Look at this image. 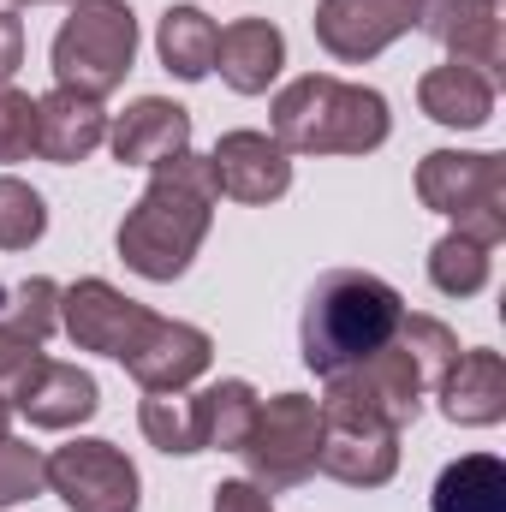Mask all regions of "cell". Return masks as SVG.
<instances>
[{
	"label": "cell",
	"mask_w": 506,
	"mask_h": 512,
	"mask_svg": "<svg viewBox=\"0 0 506 512\" xmlns=\"http://www.w3.org/2000/svg\"><path fill=\"white\" fill-rule=\"evenodd\" d=\"M120 364L131 370V382L143 387V393H179V387H191L209 364H215V340H209L203 328H191V322L149 316L143 340L131 346Z\"/></svg>",
	"instance_id": "cell-12"
},
{
	"label": "cell",
	"mask_w": 506,
	"mask_h": 512,
	"mask_svg": "<svg viewBox=\"0 0 506 512\" xmlns=\"http://www.w3.org/2000/svg\"><path fill=\"white\" fill-rule=\"evenodd\" d=\"M417 24L471 72H483L489 84L506 78V36H501V6L495 0H423Z\"/></svg>",
	"instance_id": "cell-11"
},
{
	"label": "cell",
	"mask_w": 506,
	"mask_h": 512,
	"mask_svg": "<svg viewBox=\"0 0 506 512\" xmlns=\"http://www.w3.org/2000/svg\"><path fill=\"white\" fill-rule=\"evenodd\" d=\"M36 155V102L24 90H0V161H30Z\"/></svg>",
	"instance_id": "cell-29"
},
{
	"label": "cell",
	"mask_w": 506,
	"mask_h": 512,
	"mask_svg": "<svg viewBox=\"0 0 506 512\" xmlns=\"http://www.w3.org/2000/svg\"><path fill=\"white\" fill-rule=\"evenodd\" d=\"M405 316V298L364 274V268H334L310 286L304 298V322H298V352L316 376H334V370H352L364 364L370 352H381L393 340Z\"/></svg>",
	"instance_id": "cell-3"
},
{
	"label": "cell",
	"mask_w": 506,
	"mask_h": 512,
	"mask_svg": "<svg viewBox=\"0 0 506 512\" xmlns=\"http://www.w3.org/2000/svg\"><path fill=\"white\" fill-rule=\"evenodd\" d=\"M417 108L435 120V126H453V131H477L495 120V84L459 60L447 66H429L417 78Z\"/></svg>",
	"instance_id": "cell-20"
},
{
	"label": "cell",
	"mask_w": 506,
	"mask_h": 512,
	"mask_svg": "<svg viewBox=\"0 0 506 512\" xmlns=\"http://www.w3.org/2000/svg\"><path fill=\"white\" fill-rule=\"evenodd\" d=\"M215 66H221V78L239 96H262L280 78V66H286V36L268 18H233L215 36Z\"/></svg>",
	"instance_id": "cell-19"
},
{
	"label": "cell",
	"mask_w": 506,
	"mask_h": 512,
	"mask_svg": "<svg viewBox=\"0 0 506 512\" xmlns=\"http://www.w3.org/2000/svg\"><path fill=\"white\" fill-rule=\"evenodd\" d=\"M417 197L423 209L447 215L453 233L477 245L506 239V155L495 149H435L417 161Z\"/></svg>",
	"instance_id": "cell-6"
},
{
	"label": "cell",
	"mask_w": 506,
	"mask_h": 512,
	"mask_svg": "<svg viewBox=\"0 0 506 512\" xmlns=\"http://www.w3.org/2000/svg\"><path fill=\"white\" fill-rule=\"evenodd\" d=\"M316 471H328L346 489H381L399 471V435L393 429H352V423H322Z\"/></svg>",
	"instance_id": "cell-18"
},
{
	"label": "cell",
	"mask_w": 506,
	"mask_h": 512,
	"mask_svg": "<svg viewBox=\"0 0 506 512\" xmlns=\"http://www.w3.org/2000/svg\"><path fill=\"white\" fill-rule=\"evenodd\" d=\"M18 6H48V0H18Z\"/></svg>",
	"instance_id": "cell-33"
},
{
	"label": "cell",
	"mask_w": 506,
	"mask_h": 512,
	"mask_svg": "<svg viewBox=\"0 0 506 512\" xmlns=\"http://www.w3.org/2000/svg\"><path fill=\"white\" fill-rule=\"evenodd\" d=\"M459 358V334L435 316H399L393 340L370 352L352 370L322 376V423H352V429H405L417 423L423 399L441 387L447 364Z\"/></svg>",
	"instance_id": "cell-1"
},
{
	"label": "cell",
	"mask_w": 506,
	"mask_h": 512,
	"mask_svg": "<svg viewBox=\"0 0 506 512\" xmlns=\"http://www.w3.org/2000/svg\"><path fill=\"white\" fill-rule=\"evenodd\" d=\"M417 6L423 0H316V42L346 60V66H364L376 60L381 48H393L411 24H417Z\"/></svg>",
	"instance_id": "cell-10"
},
{
	"label": "cell",
	"mask_w": 506,
	"mask_h": 512,
	"mask_svg": "<svg viewBox=\"0 0 506 512\" xmlns=\"http://www.w3.org/2000/svg\"><path fill=\"white\" fill-rule=\"evenodd\" d=\"M48 233V203L24 179L0 173V251H30Z\"/></svg>",
	"instance_id": "cell-27"
},
{
	"label": "cell",
	"mask_w": 506,
	"mask_h": 512,
	"mask_svg": "<svg viewBox=\"0 0 506 512\" xmlns=\"http://www.w3.org/2000/svg\"><path fill=\"white\" fill-rule=\"evenodd\" d=\"M215 36H221V24L203 6H167L161 30H155V54H161V66L173 78L197 84V78L215 72Z\"/></svg>",
	"instance_id": "cell-21"
},
{
	"label": "cell",
	"mask_w": 506,
	"mask_h": 512,
	"mask_svg": "<svg viewBox=\"0 0 506 512\" xmlns=\"http://www.w3.org/2000/svg\"><path fill=\"white\" fill-rule=\"evenodd\" d=\"M215 203H221V185H215L209 155L179 149V155L155 161L143 197L120 221V239H114L120 262L143 280H179L191 268V256L203 251V239H209Z\"/></svg>",
	"instance_id": "cell-2"
},
{
	"label": "cell",
	"mask_w": 506,
	"mask_h": 512,
	"mask_svg": "<svg viewBox=\"0 0 506 512\" xmlns=\"http://www.w3.org/2000/svg\"><path fill=\"white\" fill-rule=\"evenodd\" d=\"M215 512H274V501H268V489H262V483L233 477V483H221V489H215Z\"/></svg>",
	"instance_id": "cell-30"
},
{
	"label": "cell",
	"mask_w": 506,
	"mask_h": 512,
	"mask_svg": "<svg viewBox=\"0 0 506 512\" xmlns=\"http://www.w3.org/2000/svg\"><path fill=\"white\" fill-rule=\"evenodd\" d=\"M256 387L251 382H215L197 393V423H203V453L215 447V453H239L245 447V435H251L256 423Z\"/></svg>",
	"instance_id": "cell-24"
},
{
	"label": "cell",
	"mask_w": 506,
	"mask_h": 512,
	"mask_svg": "<svg viewBox=\"0 0 506 512\" xmlns=\"http://www.w3.org/2000/svg\"><path fill=\"white\" fill-rule=\"evenodd\" d=\"M435 393H441L447 423H459V429H489V423L506 417V358L495 346H471V352H459V358L447 364V376H441Z\"/></svg>",
	"instance_id": "cell-15"
},
{
	"label": "cell",
	"mask_w": 506,
	"mask_h": 512,
	"mask_svg": "<svg viewBox=\"0 0 506 512\" xmlns=\"http://www.w3.org/2000/svg\"><path fill=\"white\" fill-rule=\"evenodd\" d=\"M149 316H155V310H143L137 298H126L120 286H108V280H96V274H90V280L60 286V328L72 334V346H78V352L126 358L131 346L143 340Z\"/></svg>",
	"instance_id": "cell-9"
},
{
	"label": "cell",
	"mask_w": 506,
	"mask_h": 512,
	"mask_svg": "<svg viewBox=\"0 0 506 512\" xmlns=\"http://www.w3.org/2000/svg\"><path fill=\"white\" fill-rule=\"evenodd\" d=\"M274 143L286 155H370L387 143L393 114L370 84H346L328 72H304L274 96Z\"/></svg>",
	"instance_id": "cell-4"
},
{
	"label": "cell",
	"mask_w": 506,
	"mask_h": 512,
	"mask_svg": "<svg viewBox=\"0 0 506 512\" xmlns=\"http://www.w3.org/2000/svg\"><path fill=\"white\" fill-rule=\"evenodd\" d=\"M137 423H143V435H149V447H161V453H203V423H197V393H149L143 399V411H137Z\"/></svg>",
	"instance_id": "cell-25"
},
{
	"label": "cell",
	"mask_w": 506,
	"mask_h": 512,
	"mask_svg": "<svg viewBox=\"0 0 506 512\" xmlns=\"http://www.w3.org/2000/svg\"><path fill=\"white\" fill-rule=\"evenodd\" d=\"M48 489V459L18 441V435H0V507H18V501H36Z\"/></svg>",
	"instance_id": "cell-28"
},
{
	"label": "cell",
	"mask_w": 506,
	"mask_h": 512,
	"mask_svg": "<svg viewBox=\"0 0 506 512\" xmlns=\"http://www.w3.org/2000/svg\"><path fill=\"white\" fill-rule=\"evenodd\" d=\"M54 328H60V286L48 274H30V280L0 286V340L42 346Z\"/></svg>",
	"instance_id": "cell-23"
},
{
	"label": "cell",
	"mask_w": 506,
	"mask_h": 512,
	"mask_svg": "<svg viewBox=\"0 0 506 512\" xmlns=\"http://www.w3.org/2000/svg\"><path fill=\"white\" fill-rule=\"evenodd\" d=\"M18 66H24V18L0 12V90L18 78Z\"/></svg>",
	"instance_id": "cell-31"
},
{
	"label": "cell",
	"mask_w": 506,
	"mask_h": 512,
	"mask_svg": "<svg viewBox=\"0 0 506 512\" xmlns=\"http://www.w3.org/2000/svg\"><path fill=\"white\" fill-rule=\"evenodd\" d=\"M48 489L72 512H137L143 483L114 441H66L48 453Z\"/></svg>",
	"instance_id": "cell-8"
},
{
	"label": "cell",
	"mask_w": 506,
	"mask_h": 512,
	"mask_svg": "<svg viewBox=\"0 0 506 512\" xmlns=\"http://www.w3.org/2000/svg\"><path fill=\"white\" fill-rule=\"evenodd\" d=\"M108 143H114L120 167H155V161L191 149V114L179 102H167V96H137L108 126Z\"/></svg>",
	"instance_id": "cell-17"
},
{
	"label": "cell",
	"mask_w": 506,
	"mask_h": 512,
	"mask_svg": "<svg viewBox=\"0 0 506 512\" xmlns=\"http://www.w3.org/2000/svg\"><path fill=\"white\" fill-rule=\"evenodd\" d=\"M12 411H24L36 429H78V423H90L102 411V387H96L90 370H78V364L36 358V370L12 393Z\"/></svg>",
	"instance_id": "cell-14"
},
{
	"label": "cell",
	"mask_w": 506,
	"mask_h": 512,
	"mask_svg": "<svg viewBox=\"0 0 506 512\" xmlns=\"http://www.w3.org/2000/svg\"><path fill=\"white\" fill-rule=\"evenodd\" d=\"M316 447H322V405L310 393H274L268 405H256V423L239 447L251 483L274 489H298L316 471Z\"/></svg>",
	"instance_id": "cell-7"
},
{
	"label": "cell",
	"mask_w": 506,
	"mask_h": 512,
	"mask_svg": "<svg viewBox=\"0 0 506 512\" xmlns=\"http://www.w3.org/2000/svg\"><path fill=\"white\" fill-rule=\"evenodd\" d=\"M6 423H12V399L0 393V435H6Z\"/></svg>",
	"instance_id": "cell-32"
},
{
	"label": "cell",
	"mask_w": 506,
	"mask_h": 512,
	"mask_svg": "<svg viewBox=\"0 0 506 512\" xmlns=\"http://www.w3.org/2000/svg\"><path fill=\"white\" fill-rule=\"evenodd\" d=\"M489 268H495L489 245H477V239H465V233H447V239L429 245V280H435V292H447V298H477V292L489 286Z\"/></svg>",
	"instance_id": "cell-26"
},
{
	"label": "cell",
	"mask_w": 506,
	"mask_h": 512,
	"mask_svg": "<svg viewBox=\"0 0 506 512\" xmlns=\"http://www.w3.org/2000/svg\"><path fill=\"white\" fill-rule=\"evenodd\" d=\"M429 512H506V465L495 453H465L435 477Z\"/></svg>",
	"instance_id": "cell-22"
},
{
	"label": "cell",
	"mask_w": 506,
	"mask_h": 512,
	"mask_svg": "<svg viewBox=\"0 0 506 512\" xmlns=\"http://www.w3.org/2000/svg\"><path fill=\"white\" fill-rule=\"evenodd\" d=\"M209 167H215V185L221 197L233 203H280L292 191V155L268 137V131H227L215 149H209Z\"/></svg>",
	"instance_id": "cell-13"
},
{
	"label": "cell",
	"mask_w": 506,
	"mask_h": 512,
	"mask_svg": "<svg viewBox=\"0 0 506 512\" xmlns=\"http://www.w3.org/2000/svg\"><path fill=\"white\" fill-rule=\"evenodd\" d=\"M108 143V114L96 96H78V90H48L36 96V155L54 161V167H72L84 155H96Z\"/></svg>",
	"instance_id": "cell-16"
},
{
	"label": "cell",
	"mask_w": 506,
	"mask_h": 512,
	"mask_svg": "<svg viewBox=\"0 0 506 512\" xmlns=\"http://www.w3.org/2000/svg\"><path fill=\"white\" fill-rule=\"evenodd\" d=\"M54 84L78 96H114L137 60V12L126 0H72L66 24L54 30Z\"/></svg>",
	"instance_id": "cell-5"
}]
</instances>
